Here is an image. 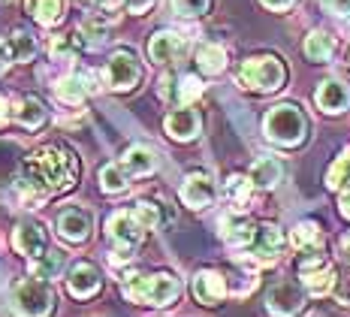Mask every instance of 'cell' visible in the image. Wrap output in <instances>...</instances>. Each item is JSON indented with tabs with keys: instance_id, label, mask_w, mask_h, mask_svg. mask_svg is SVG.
Here are the masks:
<instances>
[{
	"instance_id": "60d3db41",
	"label": "cell",
	"mask_w": 350,
	"mask_h": 317,
	"mask_svg": "<svg viewBox=\"0 0 350 317\" xmlns=\"http://www.w3.org/2000/svg\"><path fill=\"white\" fill-rule=\"evenodd\" d=\"M341 215L350 218V190H345V194H341Z\"/></svg>"
},
{
	"instance_id": "8992f818",
	"label": "cell",
	"mask_w": 350,
	"mask_h": 317,
	"mask_svg": "<svg viewBox=\"0 0 350 317\" xmlns=\"http://www.w3.org/2000/svg\"><path fill=\"white\" fill-rule=\"evenodd\" d=\"M139 79H142V67L133 51H115V55L109 58V67H106L109 88H115V91H130V88H136Z\"/></svg>"
},
{
	"instance_id": "836d02e7",
	"label": "cell",
	"mask_w": 350,
	"mask_h": 317,
	"mask_svg": "<svg viewBox=\"0 0 350 317\" xmlns=\"http://www.w3.org/2000/svg\"><path fill=\"white\" fill-rule=\"evenodd\" d=\"M100 184H103V190H109V194H118V190L127 188V181H124V173H121V166L109 164V166L100 169Z\"/></svg>"
},
{
	"instance_id": "d6986e66",
	"label": "cell",
	"mask_w": 350,
	"mask_h": 317,
	"mask_svg": "<svg viewBox=\"0 0 350 317\" xmlns=\"http://www.w3.org/2000/svg\"><path fill=\"white\" fill-rule=\"evenodd\" d=\"M121 166L127 169L130 175H151L157 169V154L151 149H145V145H130V149L124 151Z\"/></svg>"
},
{
	"instance_id": "f1b7e54d",
	"label": "cell",
	"mask_w": 350,
	"mask_h": 317,
	"mask_svg": "<svg viewBox=\"0 0 350 317\" xmlns=\"http://www.w3.org/2000/svg\"><path fill=\"white\" fill-rule=\"evenodd\" d=\"M79 46H82V40H79V34H64V36H55L52 46H49V55H52V61H72L76 58Z\"/></svg>"
},
{
	"instance_id": "9a60e30c",
	"label": "cell",
	"mask_w": 350,
	"mask_h": 317,
	"mask_svg": "<svg viewBox=\"0 0 350 317\" xmlns=\"http://www.w3.org/2000/svg\"><path fill=\"white\" fill-rule=\"evenodd\" d=\"M193 296L202 302V305H217L224 296H227V281L217 272H200L193 278Z\"/></svg>"
},
{
	"instance_id": "5bb4252c",
	"label": "cell",
	"mask_w": 350,
	"mask_h": 317,
	"mask_svg": "<svg viewBox=\"0 0 350 317\" xmlns=\"http://www.w3.org/2000/svg\"><path fill=\"white\" fill-rule=\"evenodd\" d=\"M67 284H70V293L76 299H88L100 290V272L94 269L91 263H76V266L70 269Z\"/></svg>"
},
{
	"instance_id": "ffe728a7",
	"label": "cell",
	"mask_w": 350,
	"mask_h": 317,
	"mask_svg": "<svg viewBox=\"0 0 350 317\" xmlns=\"http://www.w3.org/2000/svg\"><path fill=\"white\" fill-rule=\"evenodd\" d=\"M221 236H224V242H227V245L245 248V245H251V242H254L257 227H254L251 220H245V218H224L221 220Z\"/></svg>"
},
{
	"instance_id": "cb8c5ba5",
	"label": "cell",
	"mask_w": 350,
	"mask_h": 317,
	"mask_svg": "<svg viewBox=\"0 0 350 317\" xmlns=\"http://www.w3.org/2000/svg\"><path fill=\"white\" fill-rule=\"evenodd\" d=\"M27 12L40 21V25L52 27L61 21V12H64V0H27Z\"/></svg>"
},
{
	"instance_id": "4dcf8cb0",
	"label": "cell",
	"mask_w": 350,
	"mask_h": 317,
	"mask_svg": "<svg viewBox=\"0 0 350 317\" xmlns=\"http://www.w3.org/2000/svg\"><path fill=\"white\" fill-rule=\"evenodd\" d=\"M251 184H254L251 175H247V179L245 175H232V179L227 181V196L236 205H247L251 203Z\"/></svg>"
},
{
	"instance_id": "e0dca14e",
	"label": "cell",
	"mask_w": 350,
	"mask_h": 317,
	"mask_svg": "<svg viewBox=\"0 0 350 317\" xmlns=\"http://www.w3.org/2000/svg\"><path fill=\"white\" fill-rule=\"evenodd\" d=\"M12 242H16V248L21 251V254L33 257V260H40V257L46 254V236H42L40 224H27V220H25V224H18Z\"/></svg>"
},
{
	"instance_id": "74e56055",
	"label": "cell",
	"mask_w": 350,
	"mask_h": 317,
	"mask_svg": "<svg viewBox=\"0 0 350 317\" xmlns=\"http://www.w3.org/2000/svg\"><path fill=\"white\" fill-rule=\"evenodd\" d=\"M124 3H127L130 12H145V10H151V6H154V0H124Z\"/></svg>"
},
{
	"instance_id": "d4e9b609",
	"label": "cell",
	"mask_w": 350,
	"mask_h": 317,
	"mask_svg": "<svg viewBox=\"0 0 350 317\" xmlns=\"http://www.w3.org/2000/svg\"><path fill=\"white\" fill-rule=\"evenodd\" d=\"M335 51V36H329L326 31H311L308 40H305V55L311 61H329Z\"/></svg>"
},
{
	"instance_id": "d6a6232c",
	"label": "cell",
	"mask_w": 350,
	"mask_h": 317,
	"mask_svg": "<svg viewBox=\"0 0 350 317\" xmlns=\"http://www.w3.org/2000/svg\"><path fill=\"white\" fill-rule=\"evenodd\" d=\"M211 6V0H172V12L181 18H196V16H206Z\"/></svg>"
},
{
	"instance_id": "7bdbcfd3",
	"label": "cell",
	"mask_w": 350,
	"mask_h": 317,
	"mask_svg": "<svg viewBox=\"0 0 350 317\" xmlns=\"http://www.w3.org/2000/svg\"><path fill=\"white\" fill-rule=\"evenodd\" d=\"M341 251H345V257H350V233L341 239Z\"/></svg>"
},
{
	"instance_id": "4fadbf2b",
	"label": "cell",
	"mask_w": 350,
	"mask_h": 317,
	"mask_svg": "<svg viewBox=\"0 0 350 317\" xmlns=\"http://www.w3.org/2000/svg\"><path fill=\"white\" fill-rule=\"evenodd\" d=\"M314 100H317V106L323 109V112L338 115V112H345V109L350 106V88L345 82H338V79H329V82H323L317 88Z\"/></svg>"
},
{
	"instance_id": "ba28073f",
	"label": "cell",
	"mask_w": 350,
	"mask_h": 317,
	"mask_svg": "<svg viewBox=\"0 0 350 317\" xmlns=\"http://www.w3.org/2000/svg\"><path fill=\"white\" fill-rule=\"evenodd\" d=\"M142 230L145 227L139 224V218H136L133 212H115V215L109 218V236H112L115 245H118L124 254H130V251L142 242Z\"/></svg>"
},
{
	"instance_id": "f546056e",
	"label": "cell",
	"mask_w": 350,
	"mask_h": 317,
	"mask_svg": "<svg viewBox=\"0 0 350 317\" xmlns=\"http://www.w3.org/2000/svg\"><path fill=\"white\" fill-rule=\"evenodd\" d=\"M12 58L16 61H33V55H36V40L27 31H16L12 34Z\"/></svg>"
},
{
	"instance_id": "484cf974",
	"label": "cell",
	"mask_w": 350,
	"mask_h": 317,
	"mask_svg": "<svg viewBox=\"0 0 350 317\" xmlns=\"http://www.w3.org/2000/svg\"><path fill=\"white\" fill-rule=\"evenodd\" d=\"M16 118H18L21 127L36 130V127H42V124H46V106H42V103L36 100V97H25V100L18 103Z\"/></svg>"
},
{
	"instance_id": "3957f363",
	"label": "cell",
	"mask_w": 350,
	"mask_h": 317,
	"mask_svg": "<svg viewBox=\"0 0 350 317\" xmlns=\"http://www.w3.org/2000/svg\"><path fill=\"white\" fill-rule=\"evenodd\" d=\"M287 79V70L275 55H260V58H247L239 67V85L247 88V91H278Z\"/></svg>"
},
{
	"instance_id": "5b68a950",
	"label": "cell",
	"mask_w": 350,
	"mask_h": 317,
	"mask_svg": "<svg viewBox=\"0 0 350 317\" xmlns=\"http://www.w3.org/2000/svg\"><path fill=\"white\" fill-rule=\"evenodd\" d=\"M55 305V293L46 278H27L16 287L12 296V308L18 317H46Z\"/></svg>"
},
{
	"instance_id": "603a6c76",
	"label": "cell",
	"mask_w": 350,
	"mask_h": 317,
	"mask_svg": "<svg viewBox=\"0 0 350 317\" xmlns=\"http://www.w3.org/2000/svg\"><path fill=\"white\" fill-rule=\"evenodd\" d=\"M196 64H200L202 73L217 76V73H224V67H227V51L221 46H215V42H206V46H200V51H196Z\"/></svg>"
},
{
	"instance_id": "7402d4cb",
	"label": "cell",
	"mask_w": 350,
	"mask_h": 317,
	"mask_svg": "<svg viewBox=\"0 0 350 317\" xmlns=\"http://www.w3.org/2000/svg\"><path fill=\"white\" fill-rule=\"evenodd\" d=\"M293 245L302 251V254H314L323 245V236H320V227L314 220H302V224H296L293 230Z\"/></svg>"
},
{
	"instance_id": "277c9868",
	"label": "cell",
	"mask_w": 350,
	"mask_h": 317,
	"mask_svg": "<svg viewBox=\"0 0 350 317\" xmlns=\"http://www.w3.org/2000/svg\"><path fill=\"white\" fill-rule=\"evenodd\" d=\"M262 130H266V136L278 145H299L305 139L308 121H305V115L299 112V106L284 103V106H275L272 112L266 115Z\"/></svg>"
},
{
	"instance_id": "2e32d148",
	"label": "cell",
	"mask_w": 350,
	"mask_h": 317,
	"mask_svg": "<svg viewBox=\"0 0 350 317\" xmlns=\"http://www.w3.org/2000/svg\"><path fill=\"white\" fill-rule=\"evenodd\" d=\"M166 134L178 142H187L200 134V115L193 109H175V112L166 115Z\"/></svg>"
},
{
	"instance_id": "83f0119b",
	"label": "cell",
	"mask_w": 350,
	"mask_h": 317,
	"mask_svg": "<svg viewBox=\"0 0 350 317\" xmlns=\"http://www.w3.org/2000/svg\"><path fill=\"white\" fill-rule=\"evenodd\" d=\"M326 184H329L332 190L350 184V145L338 154V157H335V164L329 166V173H326Z\"/></svg>"
},
{
	"instance_id": "f35d334b",
	"label": "cell",
	"mask_w": 350,
	"mask_h": 317,
	"mask_svg": "<svg viewBox=\"0 0 350 317\" xmlns=\"http://www.w3.org/2000/svg\"><path fill=\"white\" fill-rule=\"evenodd\" d=\"M296 0H262V6H269V10H275V12H284V10H290Z\"/></svg>"
},
{
	"instance_id": "ac0fdd59",
	"label": "cell",
	"mask_w": 350,
	"mask_h": 317,
	"mask_svg": "<svg viewBox=\"0 0 350 317\" xmlns=\"http://www.w3.org/2000/svg\"><path fill=\"white\" fill-rule=\"evenodd\" d=\"M57 233L67 242H85L88 233H91V218L82 209H67L57 218Z\"/></svg>"
},
{
	"instance_id": "e575fe53",
	"label": "cell",
	"mask_w": 350,
	"mask_h": 317,
	"mask_svg": "<svg viewBox=\"0 0 350 317\" xmlns=\"http://www.w3.org/2000/svg\"><path fill=\"white\" fill-rule=\"evenodd\" d=\"M133 215L139 218V224L145 227V230H154V227L160 224V209H157V203H148V200L136 203Z\"/></svg>"
},
{
	"instance_id": "7a4b0ae2",
	"label": "cell",
	"mask_w": 350,
	"mask_h": 317,
	"mask_svg": "<svg viewBox=\"0 0 350 317\" xmlns=\"http://www.w3.org/2000/svg\"><path fill=\"white\" fill-rule=\"evenodd\" d=\"M181 284L175 275H166V272H157V275H130L124 281V296L139 302V305H170V302L178 299Z\"/></svg>"
},
{
	"instance_id": "1f68e13d",
	"label": "cell",
	"mask_w": 350,
	"mask_h": 317,
	"mask_svg": "<svg viewBox=\"0 0 350 317\" xmlns=\"http://www.w3.org/2000/svg\"><path fill=\"white\" fill-rule=\"evenodd\" d=\"M200 94H202V82L196 76H185L178 85H175V103H181V106L193 103Z\"/></svg>"
},
{
	"instance_id": "ab89813d",
	"label": "cell",
	"mask_w": 350,
	"mask_h": 317,
	"mask_svg": "<svg viewBox=\"0 0 350 317\" xmlns=\"http://www.w3.org/2000/svg\"><path fill=\"white\" fill-rule=\"evenodd\" d=\"M10 58H12V49L6 46L3 40H0V76H3V70L10 67Z\"/></svg>"
},
{
	"instance_id": "6da1fadb",
	"label": "cell",
	"mask_w": 350,
	"mask_h": 317,
	"mask_svg": "<svg viewBox=\"0 0 350 317\" xmlns=\"http://www.w3.org/2000/svg\"><path fill=\"white\" fill-rule=\"evenodd\" d=\"M21 169H25L21 181L31 184L36 194L42 196L61 194V190L72 188V181L79 179L76 154L67 149H55V145H46V149H36L33 154H27Z\"/></svg>"
},
{
	"instance_id": "4316f807",
	"label": "cell",
	"mask_w": 350,
	"mask_h": 317,
	"mask_svg": "<svg viewBox=\"0 0 350 317\" xmlns=\"http://www.w3.org/2000/svg\"><path fill=\"white\" fill-rule=\"evenodd\" d=\"M55 94H57V100L67 103V106H79V103L85 100L88 88L82 85V79H79V73H76V76H64V79H57Z\"/></svg>"
},
{
	"instance_id": "d590c367",
	"label": "cell",
	"mask_w": 350,
	"mask_h": 317,
	"mask_svg": "<svg viewBox=\"0 0 350 317\" xmlns=\"http://www.w3.org/2000/svg\"><path fill=\"white\" fill-rule=\"evenodd\" d=\"M57 269H61V254H46V257H40V263L33 266V272H36V278H52V275H57Z\"/></svg>"
},
{
	"instance_id": "8fae6325",
	"label": "cell",
	"mask_w": 350,
	"mask_h": 317,
	"mask_svg": "<svg viewBox=\"0 0 350 317\" xmlns=\"http://www.w3.org/2000/svg\"><path fill=\"white\" fill-rule=\"evenodd\" d=\"M302 302H305V293H302V287L293 281H281L269 290V308L281 317L296 314L299 308H302Z\"/></svg>"
},
{
	"instance_id": "44dd1931",
	"label": "cell",
	"mask_w": 350,
	"mask_h": 317,
	"mask_svg": "<svg viewBox=\"0 0 350 317\" xmlns=\"http://www.w3.org/2000/svg\"><path fill=\"white\" fill-rule=\"evenodd\" d=\"M281 175H284V169L275 157H260V160H254V166H251V181L257 184V188H275V184L281 181Z\"/></svg>"
},
{
	"instance_id": "52a82bcc",
	"label": "cell",
	"mask_w": 350,
	"mask_h": 317,
	"mask_svg": "<svg viewBox=\"0 0 350 317\" xmlns=\"http://www.w3.org/2000/svg\"><path fill=\"white\" fill-rule=\"evenodd\" d=\"M299 275H302V284L308 287V293H314V296H323V293L332 290L335 284V272L329 263H323V257L317 254H305L302 260H299Z\"/></svg>"
},
{
	"instance_id": "30bf717a",
	"label": "cell",
	"mask_w": 350,
	"mask_h": 317,
	"mask_svg": "<svg viewBox=\"0 0 350 317\" xmlns=\"http://www.w3.org/2000/svg\"><path fill=\"white\" fill-rule=\"evenodd\" d=\"M215 181L208 179L206 173H193L187 175L185 184H181V200L185 205H191V209H206V205L215 203Z\"/></svg>"
},
{
	"instance_id": "7c38bea8",
	"label": "cell",
	"mask_w": 350,
	"mask_h": 317,
	"mask_svg": "<svg viewBox=\"0 0 350 317\" xmlns=\"http://www.w3.org/2000/svg\"><path fill=\"white\" fill-rule=\"evenodd\" d=\"M247 248H251V254L257 257V260L272 263V260H278V254L284 251V236L278 227L262 224V227H257V236H254V242Z\"/></svg>"
},
{
	"instance_id": "b9f144b4",
	"label": "cell",
	"mask_w": 350,
	"mask_h": 317,
	"mask_svg": "<svg viewBox=\"0 0 350 317\" xmlns=\"http://www.w3.org/2000/svg\"><path fill=\"white\" fill-rule=\"evenodd\" d=\"M6 109H10V103H6V97L0 94V124H3V121H6V115H10Z\"/></svg>"
},
{
	"instance_id": "9c48e42d",
	"label": "cell",
	"mask_w": 350,
	"mask_h": 317,
	"mask_svg": "<svg viewBox=\"0 0 350 317\" xmlns=\"http://www.w3.org/2000/svg\"><path fill=\"white\" fill-rule=\"evenodd\" d=\"M185 51H187L185 36L175 31H160L151 36V42H148V58L154 64H172V61H178Z\"/></svg>"
},
{
	"instance_id": "8d00e7d4",
	"label": "cell",
	"mask_w": 350,
	"mask_h": 317,
	"mask_svg": "<svg viewBox=\"0 0 350 317\" xmlns=\"http://www.w3.org/2000/svg\"><path fill=\"white\" fill-rule=\"evenodd\" d=\"M323 10H329L332 16H350V0H320Z\"/></svg>"
}]
</instances>
